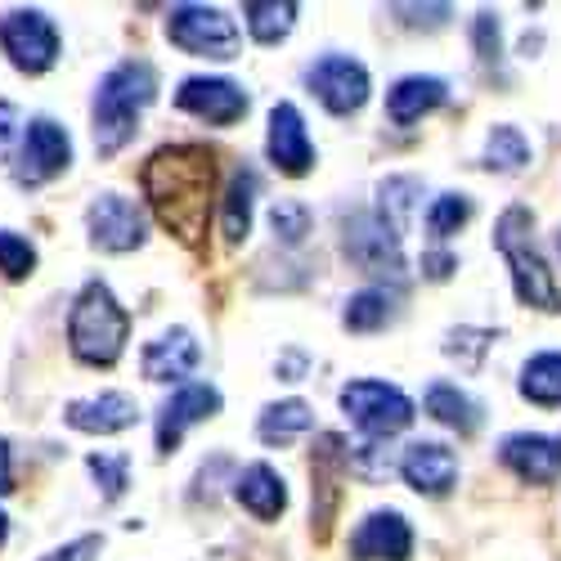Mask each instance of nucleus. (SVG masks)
I'll return each instance as SVG.
<instances>
[{
    "mask_svg": "<svg viewBox=\"0 0 561 561\" xmlns=\"http://www.w3.org/2000/svg\"><path fill=\"white\" fill-rule=\"evenodd\" d=\"M220 413V391L211 382H190V387H180L162 413H158V449L171 454L180 445V436L190 432L194 423H207V417Z\"/></svg>",
    "mask_w": 561,
    "mask_h": 561,
    "instance_id": "4468645a",
    "label": "nucleus"
},
{
    "mask_svg": "<svg viewBox=\"0 0 561 561\" xmlns=\"http://www.w3.org/2000/svg\"><path fill=\"white\" fill-rule=\"evenodd\" d=\"M391 14L404 23V27H423V32H436L454 19L449 5H391Z\"/></svg>",
    "mask_w": 561,
    "mask_h": 561,
    "instance_id": "e433bc0d",
    "label": "nucleus"
},
{
    "mask_svg": "<svg viewBox=\"0 0 561 561\" xmlns=\"http://www.w3.org/2000/svg\"><path fill=\"white\" fill-rule=\"evenodd\" d=\"M175 104L184 113H194L211 126H233L248 113V95L243 85H233L229 77H190L175 90Z\"/></svg>",
    "mask_w": 561,
    "mask_h": 561,
    "instance_id": "ddd939ff",
    "label": "nucleus"
},
{
    "mask_svg": "<svg viewBox=\"0 0 561 561\" xmlns=\"http://www.w3.org/2000/svg\"><path fill=\"white\" fill-rule=\"evenodd\" d=\"M454 270H458V256H449V252H427L423 256V274L436 278V284H440V278H449Z\"/></svg>",
    "mask_w": 561,
    "mask_h": 561,
    "instance_id": "a19ab883",
    "label": "nucleus"
},
{
    "mask_svg": "<svg viewBox=\"0 0 561 561\" xmlns=\"http://www.w3.org/2000/svg\"><path fill=\"white\" fill-rule=\"evenodd\" d=\"M467 220H472V198L467 194H440L432 203V211H427V233L436 243H445L449 233H458Z\"/></svg>",
    "mask_w": 561,
    "mask_h": 561,
    "instance_id": "c756f323",
    "label": "nucleus"
},
{
    "mask_svg": "<svg viewBox=\"0 0 561 561\" xmlns=\"http://www.w3.org/2000/svg\"><path fill=\"white\" fill-rule=\"evenodd\" d=\"M423 409L436 417V423L454 427L458 436H472V432L481 427V404H477L472 396H467V391H458L454 382H432V387H427Z\"/></svg>",
    "mask_w": 561,
    "mask_h": 561,
    "instance_id": "5701e85b",
    "label": "nucleus"
},
{
    "mask_svg": "<svg viewBox=\"0 0 561 561\" xmlns=\"http://www.w3.org/2000/svg\"><path fill=\"white\" fill-rule=\"evenodd\" d=\"M413 530L400 512H368L351 535V561H409Z\"/></svg>",
    "mask_w": 561,
    "mask_h": 561,
    "instance_id": "2eb2a0df",
    "label": "nucleus"
},
{
    "mask_svg": "<svg viewBox=\"0 0 561 561\" xmlns=\"http://www.w3.org/2000/svg\"><path fill=\"white\" fill-rule=\"evenodd\" d=\"M265 149H270V162L284 175H306L314 167V145H310L306 122H301V113L293 104H274L270 108V139H265Z\"/></svg>",
    "mask_w": 561,
    "mask_h": 561,
    "instance_id": "a211bd4d",
    "label": "nucleus"
},
{
    "mask_svg": "<svg viewBox=\"0 0 561 561\" xmlns=\"http://www.w3.org/2000/svg\"><path fill=\"white\" fill-rule=\"evenodd\" d=\"M310 95L329 108L333 117H351L368 104V68L351 55H323L306 68Z\"/></svg>",
    "mask_w": 561,
    "mask_h": 561,
    "instance_id": "0eeeda50",
    "label": "nucleus"
},
{
    "mask_svg": "<svg viewBox=\"0 0 561 561\" xmlns=\"http://www.w3.org/2000/svg\"><path fill=\"white\" fill-rule=\"evenodd\" d=\"M342 409L368 440H387V436H396V432H404L413 423V400L400 387L373 382V378L346 382L342 387Z\"/></svg>",
    "mask_w": 561,
    "mask_h": 561,
    "instance_id": "39448f33",
    "label": "nucleus"
},
{
    "mask_svg": "<svg viewBox=\"0 0 561 561\" xmlns=\"http://www.w3.org/2000/svg\"><path fill=\"white\" fill-rule=\"evenodd\" d=\"M130 337V314L117 306L108 284H85L72 314H68V342L81 364H117Z\"/></svg>",
    "mask_w": 561,
    "mask_h": 561,
    "instance_id": "20e7f679",
    "label": "nucleus"
},
{
    "mask_svg": "<svg viewBox=\"0 0 561 561\" xmlns=\"http://www.w3.org/2000/svg\"><path fill=\"white\" fill-rule=\"evenodd\" d=\"M158 100V72L145 59L117 64L95 90V149L117 153L139 126V113Z\"/></svg>",
    "mask_w": 561,
    "mask_h": 561,
    "instance_id": "f03ea898",
    "label": "nucleus"
},
{
    "mask_svg": "<svg viewBox=\"0 0 561 561\" xmlns=\"http://www.w3.org/2000/svg\"><path fill=\"white\" fill-rule=\"evenodd\" d=\"M314 427V413L306 400H278V404H265L261 423H256V436L265 445H293L301 440L306 432Z\"/></svg>",
    "mask_w": 561,
    "mask_h": 561,
    "instance_id": "b1692460",
    "label": "nucleus"
},
{
    "mask_svg": "<svg viewBox=\"0 0 561 561\" xmlns=\"http://www.w3.org/2000/svg\"><path fill=\"white\" fill-rule=\"evenodd\" d=\"M198 359H203V351H198L194 333L171 329V333H162L158 342L145 346V378L149 382H180L198 368Z\"/></svg>",
    "mask_w": 561,
    "mask_h": 561,
    "instance_id": "aec40b11",
    "label": "nucleus"
},
{
    "mask_svg": "<svg viewBox=\"0 0 561 561\" xmlns=\"http://www.w3.org/2000/svg\"><path fill=\"white\" fill-rule=\"evenodd\" d=\"M378 194H382V211L391 207V216H382V220H387V225L400 233V229H404V220H409V194H417V180L396 175V180H387V184H382Z\"/></svg>",
    "mask_w": 561,
    "mask_h": 561,
    "instance_id": "72a5a7b5",
    "label": "nucleus"
},
{
    "mask_svg": "<svg viewBox=\"0 0 561 561\" xmlns=\"http://www.w3.org/2000/svg\"><path fill=\"white\" fill-rule=\"evenodd\" d=\"M270 225H274V233H278V239H284L288 248H297V243L306 239V233H310V211H306L301 203L284 198V203H274Z\"/></svg>",
    "mask_w": 561,
    "mask_h": 561,
    "instance_id": "2f4dec72",
    "label": "nucleus"
},
{
    "mask_svg": "<svg viewBox=\"0 0 561 561\" xmlns=\"http://www.w3.org/2000/svg\"><path fill=\"white\" fill-rule=\"evenodd\" d=\"M72 162V139L59 122L50 117H32L23 139H19V167H14V180L19 184H45L55 180L64 167Z\"/></svg>",
    "mask_w": 561,
    "mask_h": 561,
    "instance_id": "1a4fd4ad",
    "label": "nucleus"
},
{
    "mask_svg": "<svg viewBox=\"0 0 561 561\" xmlns=\"http://www.w3.org/2000/svg\"><path fill=\"white\" fill-rule=\"evenodd\" d=\"M85 225H90V243L104 248V252H135L149 233L139 203H130L122 194H100L95 203H90Z\"/></svg>",
    "mask_w": 561,
    "mask_h": 561,
    "instance_id": "9b49d317",
    "label": "nucleus"
},
{
    "mask_svg": "<svg viewBox=\"0 0 561 561\" xmlns=\"http://www.w3.org/2000/svg\"><path fill=\"white\" fill-rule=\"evenodd\" d=\"M14 135H19V113H14V104L0 100V162L14 153Z\"/></svg>",
    "mask_w": 561,
    "mask_h": 561,
    "instance_id": "ea45409f",
    "label": "nucleus"
},
{
    "mask_svg": "<svg viewBox=\"0 0 561 561\" xmlns=\"http://www.w3.org/2000/svg\"><path fill=\"white\" fill-rule=\"evenodd\" d=\"M10 481H14V472H10V445L0 440V494H10V490H14Z\"/></svg>",
    "mask_w": 561,
    "mask_h": 561,
    "instance_id": "37998d69",
    "label": "nucleus"
},
{
    "mask_svg": "<svg viewBox=\"0 0 561 561\" xmlns=\"http://www.w3.org/2000/svg\"><path fill=\"white\" fill-rule=\"evenodd\" d=\"M64 417H68V427H77V432L113 436V432L135 427L139 409H135L130 396H122V391H104V396H95V400H72V404L64 409Z\"/></svg>",
    "mask_w": 561,
    "mask_h": 561,
    "instance_id": "6ab92c4d",
    "label": "nucleus"
},
{
    "mask_svg": "<svg viewBox=\"0 0 561 561\" xmlns=\"http://www.w3.org/2000/svg\"><path fill=\"white\" fill-rule=\"evenodd\" d=\"M507 472H517L530 485H552L561 481V436H535V432H517L507 436L499 449Z\"/></svg>",
    "mask_w": 561,
    "mask_h": 561,
    "instance_id": "dca6fc26",
    "label": "nucleus"
},
{
    "mask_svg": "<svg viewBox=\"0 0 561 561\" xmlns=\"http://www.w3.org/2000/svg\"><path fill=\"white\" fill-rule=\"evenodd\" d=\"M278 373H284V382H301V373H306V355H288L284 364H278Z\"/></svg>",
    "mask_w": 561,
    "mask_h": 561,
    "instance_id": "79ce46f5",
    "label": "nucleus"
},
{
    "mask_svg": "<svg viewBox=\"0 0 561 561\" xmlns=\"http://www.w3.org/2000/svg\"><path fill=\"white\" fill-rule=\"evenodd\" d=\"M256 194H261V180L252 167H239L225 190V239L229 243H243L248 229H252V207H256Z\"/></svg>",
    "mask_w": 561,
    "mask_h": 561,
    "instance_id": "393cba45",
    "label": "nucleus"
},
{
    "mask_svg": "<svg viewBox=\"0 0 561 561\" xmlns=\"http://www.w3.org/2000/svg\"><path fill=\"white\" fill-rule=\"evenodd\" d=\"M522 396L530 404H543V409L561 404V355L557 351H543V355L526 359V368H522Z\"/></svg>",
    "mask_w": 561,
    "mask_h": 561,
    "instance_id": "cd10ccee",
    "label": "nucleus"
},
{
    "mask_svg": "<svg viewBox=\"0 0 561 561\" xmlns=\"http://www.w3.org/2000/svg\"><path fill=\"white\" fill-rule=\"evenodd\" d=\"M32 265H36L32 243L19 239V233H10V229H0V274L5 278H27Z\"/></svg>",
    "mask_w": 561,
    "mask_h": 561,
    "instance_id": "473e14b6",
    "label": "nucleus"
},
{
    "mask_svg": "<svg viewBox=\"0 0 561 561\" xmlns=\"http://www.w3.org/2000/svg\"><path fill=\"white\" fill-rule=\"evenodd\" d=\"M530 162V145L517 126H494L485 145V167L490 171H522Z\"/></svg>",
    "mask_w": 561,
    "mask_h": 561,
    "instance_id": "c85d7f7f",
    "label": "nucleus"
},
{
    "mask_svg": "<svg viewBox=\"0 0 561 561\" xmlns=\"http://www.w3.org/2000/svg\"><path fill=\"white\" fill-rule=\"evenodd\" d=\"M490 342H494L490 329H454V333L445 337V355H449V359H462L467 368H481Z\"/></svg>",
    "mask_w": 561,
    "mask_h": 561,
    "instance_id": "7c9ffc66",
    "label": "nucleus"
},
{
    "mask_svg": "<svg viewBox=\"0 0 561 561\" xmlns=\"http://www.w3.org/2000/svg\"><path fill=\"white\" fill-rule=\"evenodd\" d=\"M233 499H239L256 522H278L288 507V485L270 462H252L248 472L233 481Z\"/></svg>",
    "mask_w": 561,
    "mask_h": 561,
    "instance_id": "412c9836",
    "label": "nucleus"
},
{
    "mask_svg": "<svg viewBox=\"0 0 561 561\" xmlns=\"http://www.w3.org/2000/svg\"><path fill=\"white\" fill-rule=\"evenodd\" d=\"M104 548V539L100 535H81V539H72V543H64V548H55L50 557H41V561H95V552Z\"/></svg>",
    "mask_w": 561,
    "mask_h": 561,
    "instance_id": "58836bf2",
    "label": "nucleus"
},
{
    "mask_svg": "<svg viewBox=\"0 0 561 561\" xmlns=\"http://www.w3.org/2000/svg\"><path fill=\"white\" fill-rule=\"evenodd\" d=\"M445 100H449V85L440 77H400L387 95V117L396 126H413L427 113H436Z\"/></svg>",
    "mask_w": 561,
    "mask_h": 561,
    "instance_id": "4be33fe9",
    "label": "nucleus"
},
{
    "mask_svg": "<svg viewBox=\"0 0 561 561\" xmlns=\"http://www.w3.org/2000/svg\"><path fill=\"white\" fill-rule=\"evenodd\" d=\"M5 530H10V522H5V512H0V543H5Z\"/></svg>",
    "mask_w": 561,
    "mask_h": 561,
    "instance_id": "c03bdc74",
    "label": "nucleus"
},
{
    "mask_svg": "<svg viewBox=\"0 0 561 561\" xmlns=\"http://www.w3.org/2000/svg\"><path fill=\"white\" fill-rule=\"evenodd\" d=\"M342 436H319V449L310 454V477H314V539H329L333 530V512L342 503V477L351 472Z\"/></svg>",
    "mask_w": 561,
    "mask_h": 561,
    "instance_id": "f8f14e48",
    "label": "nucleus"
},
{
    "mask_svg": "<svg viewBox=\"0 0 561 561\" xmlns=\"http://www.w3.org/2000/svg\"><path fill=\"white\" fill-rule=\"evenodd\" d=\"M472 45H477V55H481L485 64H494V59L503 55L499 14H490V10H481V14H477V23H472Z\"/></svg>",
    "mask_w": 561,
    "mask_h": 561,
    "instance_id": "4c0bfd02",
    "label": "nucleus"
},
{
    "mask_svg": "<svg viewBox=\"0 0 561 561\" xmlns=\"http://www.w3.org/2000/svg\"><path fill=\"white\" fill-rule=\"evenodd\" d=\"M346 462L355 467L364 481H382V477L391 472V454H387V445H378V440H368V445H359L355 454H346Z\"/></svg>",
    "mask_w": 561,
    "mask_h": 561,
    "instance_id": "c9c22d12",
    "label": "nucleus"
},
{
    "mask_svg": "<svg viewBox=\"0 0 561 561\" xmlns=\"http://www.w3.org/2000/svg\"><path fill=\"white\" fill-rule=\"evenodd\" d=\"M297 5L293 0H248L243 5V19H248V32H252V41H261V45H278L293 27H297Z\"/></svg>",
    "mask_w": 561,
    "mask_h": 561,
    "instance_id": "a878e982",
    "label": "nucleus"
},
{
    "mask_svg": "<svg viewBox=\"0 0 561 561\" xmlns=\"http://www.w3.org/2000/svg\"><path fill=\"white\" fill-rule=\"evenodd\" d=\"M396 297H400V293H387V288H364V293H355V297L346 301L342 323H346L351 333H378V329H387L391 314H396Z\"/></svg>",
    "mask_w": 561,
    "mask_h": 561,
    "instance_id": "bb28decb",
    "label": "nucleus"
},
{
    "mask_svg": "<svg viewBox=\"0 0 561 561\" xmlns=\"http://www.w3.org/2000/svg\"><path fill=\"white\" fill-rule=\"evenodd\" d=\"M90 477L104 485V499H122L126 494V458L122 454H90Z\"/></svg>",
    "mask_w": 561,
    "mask_h": 561,
    "instance_id": "f704fd0d",
    "label": "nucleus"
},
{
    "mask_svg": "<svg viewBox=\"0 0 561 561\" xmlns=\"http://www.w3.org/2000/svg\"><path fill=\"white\" fill-rule=\"evenodd\" d=\"M0 50L19 72H45L59 59V27L41 10H10L0 19Z\"/></svg>",
    "mask_w": 561,
    "mask_h": 561,
    "instance_id": "6e6552de",
    "label": "nucleus"
},
{
    "mask_svg": "<svg viewBox=\"0 0 561 561\" xmlns=\"http://www.w3.org/2000/svg\"><path fill=\"white\" fill-rule=\"evenodd\" d=\"M145 194L158 220L184 248L207 239L211 198H216V153L203 145H167L145 162Z\"/></svg>",
    "mask_w": 561,
    "mask_h": 561,
    "instance_id": "f257e3e1",
    "label": "nucleus"
},
{
    "mask_svg": "<svg viewBox=\"0 0 561 561\" xmlns=\"http://www.w3.org/2000/svg\"><path fill=\"white\" fill-rule=\"evenodd\" d=\"M400 477L409 481V490L440 499V494H449L454 481H458V458H454V449L440 445V440H413V445L404 449V458H400Z\"/></svg>",
    "mask_w": 561,
    "mask_h": 561,
    "instance_id": "f3484780",
    "label": "nucleus"
},
{
    "mask_svg": "<svg viewBox=\"0 0 561 561\" xmlns=\"http://www.w3.org/2000/svg\"><path fill=\"white\" fill-rule=\"evenodd\" d=\"M535 216L526 207H507L494 225V243L512 270V288H517L522 306H535L543 314H557L561 310V293H557V278L552 270L543 265L539 248H535Z\"/></svg>",
    "mask_w": 561,
    "mask_h": 561,
    "instance_id": "7ed1b4c3",
    "label": "nucleus"
},
{
    "mask_svg": "<svg viewBox=\"0 0 561 561\" xmlns=\"http://www.w3.org/2000/svg\"><path fill=\"white\" fill-rule=\"evenodd\" d=\"M346 256L364 270V274H400L404 256H400V233L378 216V211H359L346 220L342 233Z\"/></svg>",
    "mask_w": 561,
    "mask_h": 561,
    "instance_id": "9d476101",
    "label": "nucleus"
},
{
    "mask_svg": "<svg viewBox=\"0 0 561 561\" xmlns=\"http://www.w3.org/2000/svg\"><path fill=\"white\" fill-rule=\"evenodd\" d=\"M171 45L203 59H233L239 55V23L216 5H175L167 14Z\"/></svg>",
    "mask_w": 561,
    "mask_h": 561,
    "instance_id": "423d86ee",
    "label": "nucleus"
}]
</instances>
